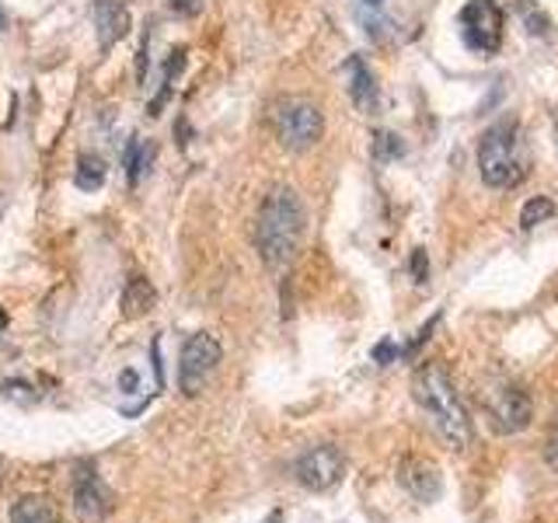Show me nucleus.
<instances>
[{
	"mask_svg": "<svg viewBox=\"0 0 558 523\" xmlns=\"http://www.w3.org/2000/svg\"><path fill=\"white\" fill-rule=\"evenodd\" d=\"M199 4H203V0H171V8H174V11H182V14H196Z\"/></svg>",
	"mask_w": 558,
	"mask_h": 523,
	"instance_id": "obj_23",
	"label": "nucleus"
},
{
	"mask_svg": "<svg viewBox=\"0 0 558 523\" xmlns=\"http://www.w3.org/2000/svg\"><path fill=\"white\" fill-rule=\"evenodd\" d=\"M4 328H8V311L0 307V331H4Z\"/></svg>",
	"mask_w": 558,
	"mask_h": 523,
	"instance_id": "obj_24",
	"label": "nucleus"
},
{
	"mask_svg": "<svg viewBox=\"0 0 558 523\" xmlns=\"http://www.w3.org/2000/svg\"><path fill=\"white\" fill-rule=\"evenodd\" d=\"M8 28V14L4 11H0V32H4Z\"/></svg>",
	"mask_w": 558,
	"mask_h": 523,
	"instance_id": "obj_25",
	"label": "nucleus"
},
{
	"mask_svg": "<svg viewBox=\"0 0 558 523\" xmlns=\"http://www.w3.org/2000/svg\"><path fill=\"white\" fill-rule=\"evenodd\" d=\"M478 174L493 188H510L523 179L520 126L513 119H499L496 126L485 130L478 144Z\"/></svg>",
	"mask_w": 558,
	"mask_h": 523,
	"instance_id": "obj_3",
	"label": "nucleus"
},
{
	"mask_svg": "<svg viewBox=\"0 0 558 523\" xmlns=\"http://www.w3.org/2000/svg\"><path fill=\"white\" fill-rule=\"evenodd\" d=\"M488 418H493L496 433H520L531 426V398L527 391L506 384L493 398H488Z\"/></svg>",
	"mask_w": 558,
	"mask_h": 523,
	"instance_id": "obj_8",
	"label": "nucleus"
},
{
	"mask_svg": "<svg viewBox=\"0 0 558 523\" xmlns=\"http://www.w3.org/2000/svg\"><path fill=\"white\" fill-rule=\"evenodd\" d=\"M11 523H57V513H52V506L39 496L32 499H22L11 510Z\"/></svg>",
	"mask_w": 558,
	"mask_h": 523,
	"instance_id": "obj_15",
	"label": "nucleus"
},
{
	"mask_svg": "<svg viewBox=\"0 0 558 523\" xmlns=\"http://www.w3.org/2000/svg\"><path fill=\"white\" fill-rule=\"evenodd\" d=\"M555 144H558V112H555Z\"/></svg>",
	"mask_w": 558,
	"mask_h": 523,
	"instance_id": "obj_27",
	"label": "nucleus"
},
{
	"mask_svg": "<svg viewBox=\"0 0 558 523\" xmlns=\"http://www.w3.org/2000/svg\"><path fill=\"white\" fill-rule=\"evenodd\" d=\"M545 458H548V464H551V467H558V418H555V426H551V433H548Z\"/></svg>",
	"mask_w": 558,
	"mask_h": 523,
	"instance_id": "obj_22",
	"label": "nucleus"
},
{
	"mask_svg": "<svg viewBox=\"0 0 558 523\" xmlns=\"http://www.w3.org/2000/svg\"><path fill=\"white\" fill-rule=\"evenodd\" d=\"M345 74H349V98H353V105L371 115L377 112V101H380V87H377V77L371 74V66L363 63V57H349L345 60Z\"/></svg>",
	"mask_w": 558,
	"mask_h": 523,
	"instance_id": "obj_12",
	"label": "nucleus"
},
{
	"mask_svg": "<svg viewBox=\"0 0 558 523\" xmlns=\"http://www.w3.org/2000/svg\"><path fill=\"white\" fill-rule=\"evenodd\" d=\"M150 157H154V147H150V144H140L136 136L126 144V154H122V165H126V179H130V185L140 182V174L147 171Z\"/></svg>",
	"mask_w": 558,
	"mask_h": 523,
	"instance_id": "obj_17",
	"label": "nucleus"
},
{
	"mask_svg": "<svg viewBox=\"0 0 558 523\" xmlns=\"http://www.w3.org/2000/svg\"><path fill=\"white\" fill-rule=\"evenodd\" d=\"M517 11H520V17H523V25H527V32L531 35H551V22H548V14L541 11L534 0H517Z\"/></svg>",
	"mask_w": 558,
	"mask_h": 523,
	"instance_id": "obj_19",
	"label": "nucleus"
},
{
	"mask_svg": "<svg viewBox=\"0 0 558 523\" xmlns=\"http://www.w3.org/2000/svg\"><path fill=\"white\" fill-rule=\"evenodd\" d=\"M409 269H412V279H415V283H426V276H429V258H426L423 248H415V252H412Z\"/></svg>",
	"mask_w": 558,
	"mask_h": 523,
	"instance_id": "obj_20",
	"label": "nucleus"
},
{
	"mask_svg": "<svg viewBox=\"0 0 558 523\" xmlns=\"http://www.w3.org/2000/svg\"><path fill=\"white\" fill-rule=\"evenodd\" d=\"M412 394L418 401V409L429 415L433 429L440 433L450 447L464 450L471 443V418L458 401V394H453V384L444 363L418 366L412 380Z\"/></svg>",
	"mask_w": 558,
	"mask_h": 523,
	"instance_id": "obj_2",
	"label": "nucleus"
},
{
	"mask_svg": "<svg viewBox=\"0 0 558 523\" xmlns=\"http://www.w3.org/2000/svg\"><path fill=\"white\" fill-rule=\"evenodd\" d=\"M95 28L101 49H112L122 35L130 32V8L126 0H95Z\"/></svg>",
	"mask_w": 558,
	"mask_h": 523,
	"instance_id": "obj_11",
	"label": "nucleus"
},
{
	"mask_svg": "<svg viewBox=\"0 0 558 523\" xmlns=\"http://www.w3.org/2000/svg\"><path fill=\"white\" fill-rule=\"evenodd\" d=\"M223 356V345L217 342V336L209 331H196L185 345H182V360H179V388L182 394H199L203 384L214 377L217 363Z\"/></svg>",
	"mask_w": 558,
	"mask_h": 523,
	"instance_id": "obj_5",
	"label": "nucleus"
},
{
	"mask_svg": "<svg viewBox=\"0 0 558 523\" xmlns=\"http://www.w3.org/2000/svg\"><path fill=\"white\" fill-rule=\"evenodd\" d=\"M157 304V293L150 287L147 276H130L126 290H122V314L126 318H144V314H150Z\"/></svg>",
	"mask_w": 558,
	"mask_h": 523,
	"instance_id": "obj_13",
	"label": "nucleus"
},
{
	"mask_svg": "<svg viewBox=\"0 0 558 523\" xmlns=\"http://www.w3.org/2000/svg\"><path fill=\"white\" fill-rule=\"evenodd\" d=\"M371 154L377 165H388V161H398V157H405V139L391 130H377L371 136Z\"/></svg>",
	"mask_w": 558,
	"mask_h": 523,
	"instance_id": "obj_14",
	"label": "nucleus"
},
{
	"mask_svg": "<svg viewBox=\"0 0 558 523\" xmlns=\"http://www.w3.org/2000/svg\"><path fill=\"white\" fill-rule=\"evenodd\" d=\"M266 523H279V513H272V516H269Z\"/></svg>",
	"mask_w": 558,
	"mask_h": 523,
	"instance_id": "obj_28",
	"label": "nucleus"
},
{
	"mask_svg": "<svg viewBox=\"0 0 558 523\" xmlns=\"http://www.w3.org/2000/svg\"><path fill=\"white\" fill-rule=\"evenodd\" d=\"M461 39L475 52H496L502 46V11L496 0H468L461 8Z\"/></svg>",
	"mask_w": 558,
	"mask_h": 523,
	"instance_id": "obj_6",
	"label": "nucleus"
},
{
	"mask_svg": "<svg viewBox=\"0 0 558 523\" xmlns=\"http://www.w3.org/2000/svg\"><path fill=\"white\" fill-rule=\"evenodd\" d=\"M398 482L405 485V492L418 502H436L444 492V478L433 461L426 458H405L398 464Z\"/></svg>",
	"mask_w": 558,
	"mask_h": 523,
	"instance_id": "obj_9",
	"label": "nucleus"
},
{
	"mask_svg": "<svg viewBox=\"0 0 558 523\" xmlns=\"http://www.w3.org/2000/svg\"><path fill=\"white\" fill-rule=\"evenodd\" d=\"M401 356V349L395 345V342H380L377 349H374V360L380 363V366H388L391 360H398Z\"/></svg>",
	"mask_w": 558,
	"mask_h": 523,
	"instance_id": "obj_21",
	"label": "nucleus"
},
{
	"mask_svg": "<svg viewBox=\"0 0 558 523\" xmlns=\"http://www.w3.org/2000/svg\"><path fill=\"white\" fill-rule=\"evenodd\" d=\"M304 238V203L290 185H272L255 217V248L269 272H287Z\"/></svg>",
	"mask_w": 558,
	"mask_h": 523,
	"instance_id": "obj_1",
	"label": "nucleus"
},
{
	"mask_svg": "<svg viewBox=\"0 0 558 523\" xmlns=\"http://www.w3.org/2000/svg\"><path fill=\"white\" fill-rule=\"evenodd\" d=\"M551 217H555V203L548 196H534V199L523 203V209H520V227H523V231H531V227L545 223Z\"/></svg>",
	"mask_w": 558,
	"mask_h": 523,
	"instance_id": "obj_18",
	"label": "nucleus"
},
{
	"mask_svg": "<svg viewBox=\"0 0 558 523\" xmlns=\"http://www.w3.org/2000/svg\"><path fill=\"white\" fill-rule=\"evenodd\" d=\"M269 126L276 139L293 154H304L322 139L325 133V112L318 101L304 95H287L269 105Z\"/></svg>",
	"mask_w": 558,
	"mask_h": 523,
	"instance_id": "obj_4",
	"label": "nucleus"
},
{
	"mask_svg": "<svg viewBox=\"0 0 558 523\" xmlns=\"http://www.w3.org/2000/svg\"><path fill=\"white\" fill-rule=\"evenodd\" d=\"M363 4H371V8H380V0H363Z\"/></svg>",
	"mask_w": 558,
	"mask_h": 523,
	"instance_id": "obj_26",
	"label": "nucleus"
},
{
	"mask_svg": "<svg viewBox=\"0 0 558 523\" xmlns=\"http://www.w3.org/2000/svg\"><path fill=\"white\" fill-rule=\"evenodd\" d=\"M342 471H345V458H342V450L331 447V443L311 447L293 464L296 482H301L304 488H311V492H325V488H331L342 478Z\"/></svg>",
	"mask_w": 558,
	"mask_h": 523,
	"instance_id": "obj_7",
	"label": "nucleus"
},
{
	"mask_svg": "<svg viewBox=\"0 0 558 523\" xmlns=\"http://www.w3.org/2000/svg\"><path fill=\"white\" fill-rule=\"evenodd\" d=\"M74 182H77V188H84V192L101 188V182H105V161H101L98 154H81V157H77V174H74Z\"/></svg>",
	"mask_w": 558,
	"mask_h": 523,
	"instance_id": "obj_16",
	"label": "nucleus"
},
{
	"mask_svg": "<svg viewBox=\"0 0 558 523\" xmlns=\"http://www.w3.org/2000/svg\"><path fill=\"white\" fill-rule=\"evenodd\" d=\"M74 510L81 520H101L109 513V488L101 485L92 467H84L74 482Z\"/></svg>",
	"mask_w": 558,
	"mask_h": 523,
	"instance_id": "obj_10",
	"label": "nucleus"
}]
</instances>
